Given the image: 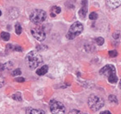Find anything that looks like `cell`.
<instances>
[{"instance_id": "obj_1", "label": "cell", "mask_w": 121, "mask_h": 114, "mask_svg": "<svg viewBox=\"0 0 121 114\" xmlns=\"http://www.w3.org/2000/svg\"><path fill=\"white\" fill-rule=\"evenodd\" d=\"M42 61H43V59H42L41 55L35 50L29 52L26 56V62L31 69L38 67L42 63Z\"/></svg>"}, {"instance_id": "obj_2", "label": "cell", "mask_w": 121, "mask_h": 114, "mask_svg": "<svg viewBox=\"0 0 121 114\" xmlns=\"http://www.w3.org/2000/svg\"><path fill=\"white\" fill-rule=\"evenodd\" d=\"M100 74L105 75L108 79V81L111 84H115L118 81L116 76L115 68L113 64H106L100 70Z\"/></svg>"}, {"instance_id": "obj_3", "label": "cell", "mask_w": 121, "mask_h": 114, "mask_svg": "<svg viewBox=\"0 0 121 114\" xmlns=\"http://www.w3.org/2000/svg\"><path fill=\"white\" fill-rule=\"evenodd\" d=\"M88 105L93 112H96L105 105V101L100 96H97L96 94H91L88 98Z\"/></svg>"}, {"instance_id": "obj_4", "label": "cell", "mask_w": 121, "mask_h": 114, "mask_svg": "<svg viewBox=\"0 0 121 114\" xmlns=\"http://www.w3.org/2000/svg\"><path fill=\"white\" fill-rule=\"evenodd\" d=\"M46 18V13H45V11L41 9H35L30 14V20L35 24H40L43 22H45Z\"/></svg>"}, {"instance_id": "obj_5", "label": "cell", "mask_w": 121, "mask_h": 114, "mask_svg": "<svg viewBox=\"0 0 121 114\" xmlns=\"http://www.w3.org/2000/svg\"><path fill=\"white\" fill-rule=\"evenodd\" d=\"M82 31H83L82 24L80 22H76L69 28V32L67 33V38L69 39V40H73V39L76 38L78 36H79L82 32Z\"/></svg>"}, {"instance_id": "obj_6", "label": "cell", "mask_w": 121, "mask_h": 114, "mask_svg": "<svg viewBox=\"0 0 121 114\" xmlns=\"http://www.w3.org/2000/svg\"><path fill=\"white\" fill-rule=\"evenodd\" d=\"M49 108L52 114H64L65 113V107L62 103L57 100H52L49 103Z\"/></svg>"}, {"instance_id": "obj_7", "label": "cell", "mask_w": 121, "mask_h": 114, "mask_svg": "<svg viewBox=\"0 0 121 114\" xmlns=\"http://www.w3.org/2000/svg\"><path fill=\"white\" fill-rule=\"evenodd\" d=\"M30 32H31L32 36L39 41H43L46 37V32L42 27H36L32 28Z\"/></svg>"}, {"instance_id": "obj_8", "label": "cell", "mask_w": 121, "mask_h": 114, "mask_svg": "<svg viewBox=\"0 0 121 114\" xmlns=\"http://www.w3.org/2000/svg\"><path fill=\"white\" fill-rule=\"evenodd\" d=\"M87 0H82V8L78 12V14H79L80 18H82V19H84L86 18V13H87Z\"/></svg>"}, {"instance_id": "obj_9", "label": "cell", "mask_w": 121, "mask_h": 114, "mask_svg": "<svg viewBox=\"0 0 121 114\" xmlns=\"http://www.w3.org/2000/svg\"><path fill=\"white\" fill-rule=\"evenodd\" d=\"M106 4L111 9H115L121 5V0H106Z\"/></svg>"}, {"instance_id": "obj_10", "label": "cell", "mask_w": 121, "mask_h": 114, "mask_svg": "<svg viewBox=\"0 0 121 114\" xmlns=\"http://www.w3.org/2000/svg\"><path fill=\"white\" fill-rule=\"evenodd\" d=\"M61 12V8L59 6H53L50 9V16L52 18L56 17V15H58L59 13H60Z\"/></svg>"}, {"instance_id": "obj_11", "label": "cell", "mask_w": 121, "mask_h": 114, "mask_svg": "<svg viewBox=\"0 0 121 114\" xmlns=\"http://www.w3.org/2000/svg\"><path fill=\"white\" fill-rule=\"evenodd\" d=\"M48 69H49V67L48 65H43L41 68H39L38 69L36 70V74L40 76H42L44 74H45L47 72H48Z\"/></svg>"}, {"instance_id": "obj_12", "label": "cell", "mask_w": 121, "mask_h": 114, "mask_svg": "<svg viewBox=\"0 0 121 114\" xmlns=\"http://www.w3.org/2000/svg\"><path fill=\"white\" fill-rule=\"evenodd\" d=\"M0 36H1L2 40L5 41H9V39H10V34L8 33V32H1Z\"/></svg>"}, {"instance_id": "obj_13", "label": "cell", "mask_w": 121, "mask_h": 114, "mask_svg": "<svg viewBox=\"0 0 121 114\" xmlns=\"http://www.w3.org/2000/svg\"><path fill=\"white\" fill-rule=\"evenodd\" d=\"M15 31H16V33L17 35H21L22 32V27L20 23H16V25H15Z\"/></svg>"}, {"instance_id": "obj_14", "label": "cell", "mask_w": 121, "mask_h": 114, "mask_svg": "<svg viewBox=\"0 0 121 114\" xmlns=\"http://www.w3.org/2000/svg\"><path fill=\"white\" fill-rule=\"evenodd\" d=\"M29 114H45V112L41 109H30Z\"/></svg>"}, {"instance_id": "obj_15", "label": "cell", "mask_w": 121, "mask_h": 114, "mask_svg": "<svg viewBox=\"0 0 121 114\" xmlns=\"http://www.w3.org/2000/svg\"><path fill=\"white\" fill-rule=\"evenodd\" d=\"M12 98H13L14 100H16V101H18V102H21L22 100V96H21V93H18L13 94V96H12Z\"/></svg>"}, {"instance_id": "obj_16", "label": "cell", "mask_w": 121, "mask_h": 114, "mask_svg": "<svg viewBox=\"0 0 121 114\" xmlns=\"http://www.w3.org/2000/svg\"><path fill=\"white\" fill-rule=\"evenodd\" d=\"M97 18H98V15H97V13L96 12H92V13H90L89 18L91 20H96V19H97Z\"/></svg>"}, {"instance_id": "obj_17", "label": "cell", "mask_w": 121, "mask_h": 114, "mask_svg": "<svg viewBox=\"0 0 121 114\" xmlns=\"http://www.w3.org/2000/svg\"><path fill=\"white\" fill-rule=\"evenodd\" d=\"M104 41H105V40L102 37H98V38L96 39V42L98 46H102L104 44Z\"/></svg>"}, {"instance_id": "obj_18", "label": "cell", "mask_w": 121, "mask_h": 114, "mask_svg": "<svg viewBox=\"0 0 121 114\" xmlns=\"http://www.w3.org/2000/svg\"><path fill=\"white\" fill-rule=\"evenodd\" d=\"M22 74V70L20 69H16L15 70H13L12 72V75L13 76H17V75H20Z\"/></svg>"}, {"instance_id": "obj_19", "label": "cell", "mask_w": 121, "mask_h": 114, "mask_svg": "<svg viewBox=\"0 0 121 114\" xmlns=\"http://www.w3.org/2000/svg\"><path fill=\"white\" fill-rule=\"evenodd\" d=\"M109 100H110V102H112V103H118V100H117L116 97H115V95H110V96L109 97Z\"/></svg>"}, {"instance_id": "obj_20", "label": "cell", "mask_w": 121, "mask_h": 114, "mask_svg": "<svg viewBox=\"0 0 121 114\" xmlns=\"http://www.w3.org/2000/svg\"><path fill=\"white\" fill-rule=\"evenodd\" d=\"M109 55H110V57H115L118 55V52H117L116 50H110V51H109Z\"/></svg>"}, {"instance_id": "obj_21", "label": "cell", "mask_w": 121, "mask_h": 114, "mask_svg": "<svg viewBox=\"0 0 121 114\" xmlns=\"http://www.w3.org/2000/svg\"><path fill=\"white\" fill-rule=\"evenodd\" d=\"M69 114H86V113H82L81 111H78V110L73 109V110H71V111L69 113Z\"/></svg>"}, {"instance_id": "obj_22", "label": "cell", "mask_w": 121, "mask_h": 114, "mask_svg": "<svg viewBox=\"0 0 121 114\" xmlns=\"http://www.w3.org/2000/svg\"><path fill=\"white\" fill-rule=\"evenodd\" d=\"M4 78L3 76L0 75V88H2L3 85H4Z\"/></svg>"}, {"instance_id": "obj_23", "label": "cell", "mask_w": 121, "mask_h": 114, "mask_svg": "<svg viewBox=\"0 0 121 114\" xmlns=\"http://www.w3.org/2000/svg\"><path fill=\"white\" fill-rule=\"evenodd\" d=\"M15 81L16 82H18V83H22L25 81V79L24 78H17V79H15Z\"/></svg>"}, {"instance_id": "obj_24", "label": "cell", "mask_w": 121, "mask_h": 114, "mask_svg": "<svg viewBox=\"0 0 121 114\" xmlns=\"http://www.w3.org/2000/svg\"><path fill=\"white\" fill-rule=\"evenodd\" d=\"M13 50H17V51H22V49L21 46H15V48H13Z\"/></svg>"}, {"instance_id": "obj_25", "label": "cell", "mask_w": 121, "mask_h": 114, "mask_svg": "<svg viewBox=\"0 0 121 114\" xmlns=\"http://www.w3.org/2000/svg\"><path fill=\"white\" fill-rule=\"evenodd\" d=\"M113 37L115 39H117L119 37V32H114L113 34Z\"/></svg>"}, {"instance_id": "obj_26", "label": "cell", "mask_w": 121, "mask_h": 114, "mask_svg": "<svg viewBox=\"0 0 121 114\" xmlns=\"http://www.w3.org/2000/svg\"><path fill=\"white\" fill-rule=\"evenodd\" d=\"M100 114H111V113L110 111H104L102 113H100Z\"/></svg>"}, {"instance_id": "obj_27", "label": "cell", "mask_w": 121, "mask_h": 114, "mask_svg": "<svg viewBox=\"0 0 121 114\" xmlns=\"http://www.w3.org/2000/svg\"><path fill=\"white\" fill-rule=\"evenodd\" d=\"M119 87H120V88L121 89V79H120V84H119Z\"/></svg>"}, {"instance_id": "obj_28", "label": "cell", "mask_w": 121, "mask_h": 114, "mask_svg": "<svg viewBox=\"0 0 121 114\" xmlns=\"http://www.w3.org/2000/svg\"><path fill=\"white\" fill-rule=\"evenodd\" d=\"M1 15H2V12L0 11V16H1Z\"/></svg>"}]
</instances>
